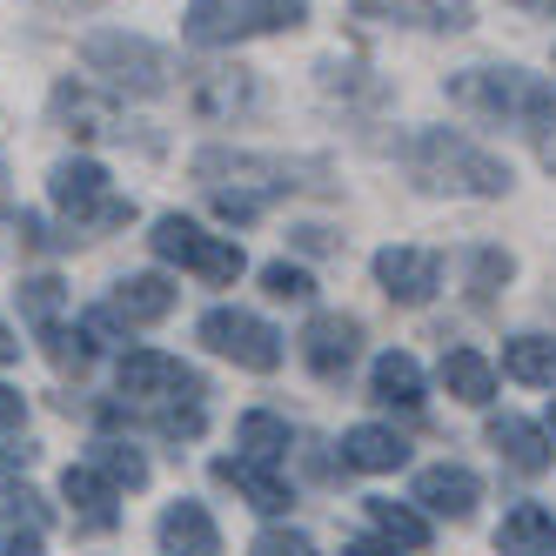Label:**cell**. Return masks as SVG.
Segmentation results:
<instances>
[{"instance_id": "obj_37", "label": "cell", "mask_w": 556, "mask_h": 556, "mask_svg": "<svg viewBox=\"0 0 556 556\" xmlns=\"http://www.w3.org/2000/svg\"><path fill=\"white\" fill-rule=\"evenodd\" d=\"M302 249L323 255V249H336V235H329V228H302Z\"/></svg>"}, {"instance_id": "obj_3", "label": "cell", "mask_w": 556, "mask_h": 556, "mask_svg": "<svg viewBox=\"0 0 556 556\" xmlns=\"http://www.w3.org/2000/svg\"><path fill=\"white\" fill-rule=\"evenodd\" d=\"M450 108L476 114V122H503V128H549L556 122V88L530 67H463L443 81Z\"/></svg>"}, {"instance_id": "obj_36", "label": "cell", "mask_w": 556, "mask_h": 556, "mask_svg": "<svg viewBox=\"0 0 556 556\" xmlns=\"http://www.w3.org/2000/svg\"><path fill=\"white\" fill-rule=\"evenodd\" d=\"M536 162H543V168H549V175H556V122H549V128H543V135H536Z\"/></svg>"}, {"instance_id": "obj_38", "label": "cell", "mask_w": 556, "mask_h": 556, "mask_svg": "<svg viewBox=\"0 0 556 556\" xmlns=\"http://www.w3.org/2000/svg\"><path fill=\"white\" fill-rule=\"evenodd\" d=\"M14 355H21V336L8 329V315H0V363H14Z\"/></svg>"}, {"instance_id": "obj_4", "label": "cell", "mask_w": 556, "mask_h": 556, "mask_svg": "<svg viewBox=\"0 0 556 556\" xmlns=\"http://www.w3.org/2000/svg\"><path fill=\"white\" fill-rule=\"evenodd\" d=\"M81 67L108 94H128V101H154L175 81V61L154 48L148 34H128V27H94L81 41Z\"/></svg>"}, {"instance_id": "obj_26", "label": "cell", "mask_w": 556, "mask_h": 556, "mask_svg": "<svg viewBox=\"0 0 556 556\" xmlns=\"http://www.w3.org/2000/svg\"><path fill=\"white\" fill-rule=\"evenodd\" d=\"M295 443V429L275 416V409H249L242 422H235V450H242L249 463H282Z\"/></svg>"}, {"instance_id": "obj_34", "label": "cell", "mask_w": 556, "mask_h": 556, "mask_svg": "<svg viewBox=\"0 0 556 556\" xmlns=\"http://www.w3.org/2000/svg\"><path fill=\"white\" fill-rule=\"evenodd\" d=\"M249 556H315V543H308L302 530H262V536L249 543Z\"/></svg>"}, {"instance_id": "obj_27", "label": "cell", "mask_w": 556, "mask_h": 556, "mask_svg": "<svg viewBox=\"0 0 556 556\" xmlns=\"http://www.w3.org/2000/svg\"><path fill=\"white\" fill-rule=\"evenodd\" d=\"M61 496L74 503V509H88L94 523H108V509H114V476L101 469V463H67V476H61Z\"/></svg>"}, {"instance_id": "obj_28", "label": "cell", "mask_w": 556, "mask_h": 556, "mask_svg": "<svg viewBox=\"0 0 556 556\" xmlns=\"http://www.w3.org/2000/svg\"><path fill=\"white\" fill-rule=\"evenodd\" d=\"M369 523L382 530V543L395 549H429V516L409 509V503H389V496H369Z\"/></svg>"}, {"instance_id": "obj_23", "label": "cell", "mask_w": 556, "mask_h": 556, "mask_svg": "<svg viewBox=\"0 0 556 556\" xmlns=\"http://www.w3.org/2000/svg\"><path fill=\"white\" fill-rule=\"evenodd\" d=\"M443 389L456 395V403H469V409H490L496 403V363L483 349H450L443 355Z\"/></svg>"}, {"instance_id": "obj_15", "label": "cell", "mask_w": 556, "mask_h": 556, "mask_svg": "<svg viewBox=\"0 0 556 556\" xmlns=\"http://www.w3.org/2000/svg\"><path fill=\"white\" fill-rule=\"evenodd\" d=\"M215 476L242 496L249 509H262V516H282L289 503H295V490H289V476L275 469V463H249V456H222L215 463Z\"/></svg>"}, {"instance_id": "obj_2", "label": "cell", "mask_w": 556, "mask_h": 556, "mask_svg": "<svg viewBox=\"0 0 556 556\" xmlns=\"http://www.w3.org/2000/svg\"><path fill=\"white\" fill-rule=\"evenodd\" d=\"M403 168L422 194H476V202H496V194L516 188L509 162L490 148H476L469 135L456 128H416L403 141Z\"/></svg>"}, {"instance_id": "obj_35", "label": "cell", "mask_w": 556, "mask_h": 556, "mask_svg": "<svg viewBox=\"0 0 556 556\" xmlns=\"http://www.w3.org/2000/svg\"><path fill=\"white\" fill-rule=\"evenodd\" d=\"M27 422V395L14 382H0V429H21Z\"/></svg>"}, {"instance_id": "obj_9", "label": "cell", "mask_w": 556, "mask_h": 556, "mask_svg": "<svg viewBox=\"0 0 556 556\" xmlns=\"http://www.w3.org/2000/svg\"><path fill=\"white\" fill-rule=\"evenodd\" d=\"M114 382H122L128 403H154V409H168V403H202V376L181 369V355L168 349H128L122 355V369H114Z\"/></svg>"}, {"instance_id": "obj_6", "label": "cell", "mask_w": 556, "mask_h": 556, "mask_svg": "<svg viewBox=\"0 0 556 556\" xmlns=\"http://www.w3.org/2000/svg\"><path fill=\"white\" fill-rule=\"evenodd\" d=\"M48 202H54V215H61L74 235H114V228L135 222V202H128V194H114L108 168L88 162V154H67V162H54Z\"/></svg>"}, {"instance_id": "obj_20", "label": "cell", "mask_w": 556, "mask_h": 556, "mask_svg": "<svg viewBox=\"0 0 556 556\" xmlns=\"http://www.w3.org/2000/svg\"><path fill=\"white\" fill-rule=\"evenodd\" d=\"M48 523H54V509L34 490H0V543H8V556H34Z\"/></svg>"}, {"instance_id": "obj_33", "label": "cell", "mask_w": 556, "mask_h": 556, "mask_svg": "<svg viewBox=\"0 0 556 556\" xmlns=\"http://www.w3.org/2000/svg\"><path fill=\"white\" fill-rule=\"evenodd\" d=\"M369 67H355V61H323V88L329 94H363V101H382V81H363Z\"/></svg>"}, {"instance_id": "obj_14", "label": "cell", "mask_w": 556, "mask_h": 556, "mask_svg": "<svg viewBox=\"0 0 556 556\" xmlns=\"http://www.w3.org/2000/svg\"><path fill=\"white\" fill-rule=\"evenodd\" d=\"M416 503L435 509V516H450V523H469L476 503H483V476L463 469V463H435L416 476Z\"/></svg>"}, {"instance_id": "obj_11", "label": "cell", "mask_w": 556, "mask_h": 556, "mask_svg": "<svg viewBox=\"0 0 556 556\" xmlns=\"http://www.w3.org/2000/svg\"><path fill=\"white\" fill-rule=\"evenodd\" d=\"M349 14L376 27H416V34H463L476 21L469 0H349Z\"/></svg>"}, {"instance_id": "obj_40", "label": "cell", "mask_w": 556, "mask_h": 556, "mask_svg": "<svg viewBox=\"0 0 556 556\" xmlns=\"http://www.w3.org/2000/svg\"><path fill=\"white\" fill-rule=\"evenodd\" d=\"M342 556H395V543H349Z\"/></svg>"}, {"instance_id": "obj_32", "label": "cell", "mask_w": 556, "mask_h": 556, "mask_svg": "<svg viewBox=\"0 0 556 556\" xmlns=\"http://www.w3.org/2000/svg\"><path fill=\"white\" fill-rule=\"evenodd\" d=\"M262 289H268L275 302H315V275H308L302 262H268V268H262Z\"/></svg>"}, {"instance_id": "obj_13", "label": "cell", "mask_w": 556, "mask_h": 556, "mask_svg": "<svg viewBox=\"0 0 556 556\" xmlns=\"http://www.w3.org/2000/svg\"><path fill=\"white\" fill-rule=\"evenodd\" d=\"M355 355H363V323H355V315H342V308L308 315V329H302V363H308L315 376H323V382L349 376Z\"/></svg>"}, {"instance_id": "obj_5", "label": "cell", "mask_w": 556, "mask_h": 556, "mask_svg": "<svg viewBox=\"0 0 556 556\" xmlns=\"http://www.w3.org/2000/svg\"><path fill=\"white\" fill-rule=\"evenodd\" d=\"M295 27H308V0H188L181 14V34L194 48H242Z\"/></svg>"}, {"instance_id": "obj_10", "label": "cell", "mask_w": 556, "mask_h": 556, "mask_svg": "<svg viewBox=\"0 0 556 556\" xmlns=\"http://www.w3.org/2000/svg\"><path fill=\"white\" fill-rule=\"evenodd\" d=\"M188 108L202 122H242L262 108V81L249 67H194L188 74Z\"/></svg>"}, {"instance_id": "obj_1", "label": "cell", "mask_w": 556, "mask_h": 556, "mask_svg": "<svg viewBox=\"0 0 556 556\" xmlns=\"http://www.w3.org/2000/svg\"><path fill=\"white\" fill-rule=\"evenodd\" d=\"M194 181L208 188V202L222 222H255L268 202L282 194H315L329 188V168L323 162H289V154H249V148H202L194 154Z\"/></svg>"}, {"instance_id": "obj_43", "label": "cell", "mask_w": 556, "mask_h": 556, "mask_svg": "<svg viewBox=\"0 0 556 556\" xmlns=\"http://www.w3.org/2000/svg\"><path fill=\"white\" fill-rule=\"evenodd\" d=\"M0 556H8V549H0Z\"/></svg>"}, {"instance_id": "obj_7", "label": "cell", "mask_w": 556, "mask_h": 556, "mask_svg": "<svg viewBox=\"0 0 556 556\" xmlns=\"http://www.w3.org/2000/svg\"><path fill=\"white\" fill-rule=\"evenodd\" d=\"M148 249L162 262H181L188 275H202V282H215V289H228L235 275L249 268V255H242L235 235H208L202 222H188V215H162L154 235H148Z\"/></svg>"}, {"instance_id": "obj_31", "label": "cell", "mask_w": 556, "mask_h": 556, "mask_svg": "<svg viewBox=\"0 0 556 556\" xmlns=\"http://www.w3.org/2000/svg\"><path fill=\"white\" fill-rule=\"evenodd\" d=\"M94 463L114 476V490H141V483H148V456H141L135 443H101Z\"/></svg>"}, {"instance_id": "obj_8", "label": "cell", "mask_w": 556, "mask_h": 556, "mask_svg": "<svg viewBox=\"0 0 556 556\" xmlns=\"http://www.w3.org/2000/svg\"><path fill=\"white\" fill-rule=\"evenodd\" d=\"M194 336H202L215 355H228L235 369H255V376L282 369V355H289V349H282V336H275L262 315H249V308H208Z\"/></svg>"}, {"instance_id": "obj_39", "label": "cell", "mask_w": 556, "mask_h": 556, "mask_svg": "<svg viewBox=\"0 0 556 556\" xmlns=\"http://www.w3.org/2000/svg\"><path fill=\"white\" fill-rule=\"evenodd\" d=\"M509 8H523V14H536V21H556V0H509Z\"/></svg>"}, {"instance_id": "obj_24", "label": "cell", "mask_w": 556, "mask_h": 556, "mask_svg": "<svg viewBox=\"0 0 556 556\" xmlns=\"http://www.w3.org/2000/svg\"><path fill=\"white\" fill-rule=\"evenodd\" d=\"M48 108H54V122H61L67 135H108V128H114V101H101L88 81H61Z\"/></svg>"}, {"instance_id": "obj_21", "label": "cell", "mask_w": 556, "mask_h": 556, "mask_svg": "<svg viewBox=\"0 0 556 556\" xmlns=\"http://www.w3.org/2000/svg\"><path fill=\"white\" fill-rule=\"evenodd\" d=\"M496 556H556V516L543 503H516L496 523Z\"/></svg>"}, {"instance_id": "obj_42", "label": "cell", "mask_w": 556, "mask_h": 556, "mask_svg": "<svg viewBox=\"0 0 556 556\" xmlns=\"http://www.w3.org/2000/svg\"><path fill=\"white\" fill-rule=\"evenodd\" d=\"M549 429H556V409H549Z\"/></svg>"}, {"instance_id": "obj_17", "label": "cell", "mask_w": 556, "mask_h": 556, "mask_svg": "<svg viewBox=\"0 0 556 556\" xmlns=\"http://www.w3.org/2000/svg\"><path fill=\"white\" fill-rule=\"evenodd\" d=\"M175 308V282L162 268H148V275H128V282H114L108 295V315L114 323H128V329H148V323H162V315Z\"/></svg>"}, {"instance_id": "obj_29", "label": "cell", "mask_w": 556, "mask_h": 556, "mask_svg": "<svg viewBox=\"0 0 556 556\" xmlns=\"http://www.w3.org/2000/svg\"><path fill=\"white\" fill-rule=\"evenodd\" d=\"M61 308H67V289L54 282V275H34V282H21V315H27L34 336L61 329Z\"/></svg>"}, {"instance_id": "obj_18", "label": "cell", "mask_w": 556, "mask_h": 556, "mask_svg": "<svg viewBox=\"0 0 556 556\" xmlns=\"http://www.w3.org/2000/svg\"><path fill=\"white\" fill-rule=\"evenodd\" d=\"M409 463V443L395 429L382 422H355L342 429V469H363V476H389V469H403Z\"/></svg>"}, {"instance_id": "obj_30", "label": "cell", "mask_w": 556, "mask_h": 556, "mask_svg": "<svg viewBox=\"0 0 556 556\" xmlns=\"http://www.w3.org/2000/svg\"><path fill=\"white\" fill-rule=\"evenodd\" d=\"M509 275H516V255L509 249H476V262H469V295L476 302H496L509 289Z\"/></svg>"}, {"instance_id": "obj_19", "label": "cell", "mask_w": 556, "mask_h": 556, "mask_svg": "<svg viewBox=\"0 0 556 556\" xmlns=\"http://www.w3.org/2000/svg\"><path fill=\"white\" fill-rule=\"evenodd\" d=\"M162 549L168 556H222V530H215V516L202 503H168L162 509Z\"/></svg>"}, {"instance_id": "obj_25", "label": "cell", "mask_w": 556, "mask_h": 556, "mask_svg": "<svg viewBox=\"0 0 556 556\" xmlns=\"http://www.w3.org/2000/svg\"><path fill=\"white\" fill-rule=\"evenodd\" d=\"M503 376L523 389H556V342L549 336H509L503 342Z\"/></svg>"}, {"instance_id": "obj_16", "label": "cell", "mask_w": 556, "mask_h": 556, "mask_svg": "<svg viewBox=\"0 0 556 556\" xmlns=\"http://www.w3.org/2000/svg\"><path fill=\"white\" fill-rule=\"evenodd\" d=\"M369 395L382 409H403V416H416L422 403H429V389H422V363L409 349H382L376 355V369H369Z\"/></svg>"}, {"instance_id": "obj_41", "label": "cell", "mask_w": 556, "mask_h": 556, "mask_svg": "<svg viewBox=\"0 0 556 556\" xmlns=\"http://www.w3.org/2000/svg\"><path fill=\"white\" fill-rule=\"evenodd\" d=\"M27 456H34V450H0V469H21Z\"/></svg>"}, {"instance_id": "obj_12", "label": "cell", "mask_w": 556, "mask_h": 556, "mask_svg": "<svg viewBox=\"0 0 556 556\" xmlns=\"http://www.w3.org/2000/svg\"><path fill=\"white\" fill-rule=\"evenodd\" d=\"M376 282H382L389 302L422 308L435 289H443V255H435V249H409V242L376 249Z\"/></svg>"}, {"instance_id": "obj_22", "label": "cell", "mask_w": 556, "mask_h": 556, "mask_svg": "<svg viewBox=\"0 0 556 556\" xmlns=\"http://www.w3.org/2000/svg\"><path fill=\"white\" fill-rule=\"evenodd\" d=\"M490 443L503 450V463H509V469H523V476H543V469L556 463L549 435H543L536 422H523V416H490Z\"/></svg>"}]
</instances>
